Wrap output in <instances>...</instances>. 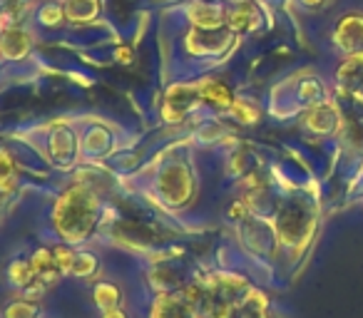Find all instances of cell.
Here are the masks:
<instances>
[{
    "instance_id": "obj_1",
    "label": "cell",
    "mask_w": 363,
    "mask_h": 318,
    "mask_svg": "<svg viewBox=\"0 0 363 318\" xmlns=\"http://www.w3.org/2000/svg\"><path fill=\"white\" fill-rule=\"evenodd\" d=\"M100 202L87 187H70L52 209V224L55 232L62 237L65 244H82L97 224Z\"/></svg>"
},
{
    "instance_id": "obj_2",
    "label": "cell",
    "mask_w": 363,
    "mask_h": 318,
    "mask_svg": "<svg viewBox=\"0 0 363 318\" xmlns=\"http://www.w3.org/2000/svg\"><path fill=\"white\" fill-rule=\"evenodd\" d=\"M160 192L167 202L182 204L187 202L189 194H192V174L184 164H172L162 172L160 177Z\"/></svg>"
},
{
    "instance_id": "obj_3",
    "label": "cell",
    "mask_w": 363,
    "mask_h": 318,
    "mask_svg": "<svg viewBox=\"0 0 363 318\" xmlns=\"http://www.w3.org/2000/svg\"><path fill=\"white\" fill-rule=\"evenodd\" d=\"M150 318H204L184 293H162L152 306Z\"/></svg>"
},
{
    "instance_id": "obj_4",
    "label": "cell",
    "mask_w": 363,
    "mask_h": 318,
    "mask_svg": "<svg viewBox=\"0 0 363 318\" xmlns=\"http://www.w3.org/2000/svg\"><path fill=\"white\" fill-rule=\"evenodd\" d=\"M187 16L199 30H217L222 28V23L227 21V13L224 8H219L217 3H207V0H197L187 8Z\"/></svg>"
},
{
    "instance_id": "obj_5",
    "label": "cell",
    "mask_w": 363,
    "mask_h": 318,
    "mask_svg": "<svg viewBox=\"0 0 363 318\" xmlns=\"http://www.w3.org/2000/svg\"><path fill=\"white\" fill-rule=\"evenodd\" d=\"M30 266L33 273H35V281L43 283L45 288L57 283V278H60V268H57L55 256H52L50 249H35L30 259Z\"/></svg>"
},
{
    "instance_id": "obj_6",
    "label": "cell",
    "mask_w": 363,
    "mask_h": 318,
    "mask_svg": "<svg viewBox=\"0 0 363 318\" xmlns=\"http://www.w3.org/2000/svg\"><path fill=\"white\" fill-rule=\"evenodd\" d=\"M30 50V38L21 30V28H11L0 38V57L6 60H21Z\"/></svg>"
},
{
    "instance_id": "obj_7",
    "label": "cell",
    "mask_w": 363,
    "mask_h": 318,
    "mask_svg": "<svg viewBox=\"0 0 363 318\" xmlns=\"http://www.w3.org/2000/svg\"><path fill=\"white\" fill-rule=\"evenodd\" d=\"M199 97L207 100L212 107H217V110H227V107L234 105V97H232V92H229V87L219 80L202 82V85H199Z\"/></svg>"
},
{
    "instance_id": "obj_8",
    "label": "cell",
    "mask_w": 363,
    "mask_h": 318,
    "mask_svg": "<svg viewBox=\"0 0 363 318\" xmlns=\"http://www.w3.org/2000/svg\"><path fill=\"white\" fill-rule=\"evenodd\" d=\"M336 38L341 45H346L348 50H353V47H361L363 45V18H343L341 25H338L336 30Z\"/></svg>"
},
{
    "instance_id": "obj_9",
    "label": "cell",
    "mask_w": 363,
    "mask_h": 318,
    "mask_svg": "<svg viewBox=\"0 0 363 318\" xmlns=\"http://www.w3.org/2000/svg\"><path fill=\"white\" fill-rule=\"evenodd\" d=\"M92 298H95V303L102 308V311H110V308H120L122 293L115 283L100 281V283H95V288H92Z\"/></svg>"
},
{
    "instance_id": "obj_10",
    "label": "cell",
    "mask_w": 363,
    "mask_h": 318,
    "mask_svg": "<svg viewBox=\"0 0 363 318\" xmlns=\"http://www.w3.org/2000/svg\"><path fill=\"white\" fill-rule=\"evenodd\" d=\"M229 25L234 28V30H254V28L259 25V13L257 8L252 6V3H242V6H237V11L229 16Z\"/></svg>"
},
{
    "instance_id": "obj_11",
    "label": "cell",
    "mask_w": 363,
    "mask_h": 318,
    "mask_svg": "<svg viewBox=\"0 0 363 318\" xmlns=\"http://www.w3.org/2000/svg\"><path fill=\"white\" fill-rule=\"evenodd\" d=\"M8 278H11V283H16L18 288H30L33 283H35V273H33V266L30 261H13L11 268H8Z\"/></svg>"
},
{
    "instance_id": "obj_12",
    "label": "cell",
    "mask_w": 363,
    "mask_h": 318,
    "mask_svg": "<svg viewBox=\"0 0 363 318\" xmlns=\"http://www.w3.org/2000/svg\"><path fill=\"white\" fill-rule=\"evenodd\" d=\"M100 6H97V0H67V16L70 21H92L97 16Z\"/></svg>"
},
{
    "instance_id": "obj_13",
    "label": "cell",
    "mask_w": 363,
    "mask_h": 318,
    "mask_svg": "<svg viewBox=\"0 0 363 318\" xmlns=\"http://www.w3.org/2000/svg\"><path fill=\"white\" fill-rule=\"evenodd\" d=\"M72 152H75V140H72L67 132H57L52 137V154L60 159V164H70L72 162ZM55 159V162H57Z\"/></svg>"
},
{
    "instance_id": "obj_14",
    "label": "cell",
    "mask_w": 363,
    "mask_h": 318,
    "mask_svg": "<svg viewBox=\"0 0 363 318\" xmlns=\"http://www.w3.org/2000/svg\"><path fill=\"white\" fill-rule=\"evenodd\" d=\"M13 187H16V162L6 149H0V189L8 192Z\"/></svg>"
},
{
    "instance_id": "obj_15",
    "label": "cell",
    "mask_w": 363,
    "mask_h": 318,
    "mask_svg": "<svg viewBox=\"0 0 363 318\" xmlns=\"http://www.w3.org/2000/svg\"><path fill=\"white\" fill-rule=\"evenodd\" d=\"M6 318H38V303L35 301H13L8 303L6 313H3Z\"/></svg>"
},
{
    "instance_id": "obj_16",
    "label": "cell",
    "mask_w": 363,
    "mask_h": 318,
    "mask_svg": "<svg viewBox=\"0 0 363 318\" xmlns=\"http://www.w3.org/2000/svg\"><path fill=\"white\" fill-rule=\"evenodd\" d=\"M97 271V259L92 254H77L75 266H72V276L75 278H90Z\"/></svg>"
},
{
    "instance_id": "obj_17",
    "label": "cell",
    "mask_w": 363,
    "mask_h": 318,
    "mask_svg": "<svg viewBox=\"0 0 363 318\" xmlns=\"http://www.w3.org/2000/svg\"><path fill=\"white\" fill-rule=\"evenodd\" d=\"M52 256H55V263H57V268H60V273H72L77 254L72 251L67 244H60V246L52 249Z\"/></svg>"
},
{
    "instance_id": "obj_18",
    "label": "cell",
    "mask_w": 363,
    "mask_h": 318,
    "mask_svg": "<svg viewBox=\"0 0 363 318\" xmlns=\"http://www.w3.org/2000/svg\"><path fill=\"white\" fill-rule=\"evenodd\" d=\"M232 112L237 115V120H242V122H257V117H259L257 107H252L249 102H244V100H234Z\"/></svg>"
},
{
    "instance_id": "obj_19",
    "label": "cell",
    "mask_w": 363,
    "mask_h": 318,
    "mask_svg": "<svg viewBox=\"0 0 363 318\" xmlns=\"http://www.w3.org/2000/svg\"><path fill=\"white\" fill-rule=\"evenodd\" d=\"M62 21V8H57V3H50L40 11V23L43 25H57Z\"/></svg>"
},
{
    "instance_id": "obj_20",
    "label": "cell",
    "mask_w": 363,
    "mask_h": 318,
    "mask_svg": "<svg viewBox=\"0 0 363 318\" xmlns=\"http://www.w3.org/2000/svg\"><path fill=\"white\" fill-rule=\"evenodd\" d=\"M115 57H120V62H125L127 65V62H132V50L130 47H120V50L115 52Z\"/></svg>"
},
{
    "instance_id": "obj_21",
    "label": "cell",
    "mask_w": 363,
    "mask_h": 318,
    "mask_svg": "<svg viewBox=\"0 0 363 318\" xmlns=\"http://www.w3.org/2000/svg\"><path fill=\"white\" fill-rule=\"evenodd\" d=\"M102 318H127V313L122 308H110V311H102Z\"/></svg>"
},
{
    "instance_id": "obj_22",
    "label": "cell",
    "mask_w": 363,
    "mask_h": 318,
    "mask_svg": "<svg viewBox=\"0 0 363 318\" xmlns=\"http://www.w3.org/2000/svg\"><path fill=\"white\" fill-rule=\"evenodd\" d=\"M303 3H308V6H318L321 0H303Z\"/></svg>"
},
{
    "instance_id": "obj_23",
    "label": "cell",
    "mask_w": 363,
    "mask_h": 318,
    "mask_svg": "<svg viewBox=\"0 0 363 318\" xmlns=\"http://www.w3.org/2000/svg\"><path fill=\"white\" fill-rule=\"evenodd\" d=\"M13 3H21V0H13Z\"/></svg>"
}]
</instances>
